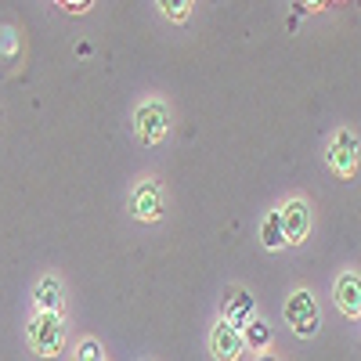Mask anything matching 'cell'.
<instances>
[{"label":"cell","instance_id":"obj_12","mask_svg":"<svg viewBox=\"0 0 361 361\" xmlns=\"http://www.w3.org/2000/svg\"><path fill=\"white\" fill-rule=\"evenodd\" d=\"M243 343H250L253 350H264V347L271 343V329H267L260 318H253V322L243 329Z\"/></svg>","mask_w":361,"mask_h":361},{"label":"cell","instance_id":"obj_11","mask_svg":"<svg viewBox=\"0 0 361 361\" xmlns=\"http://www.w3.org/2000/svg\"><path fill=\"white\" fill-rule=\"evenodd\" d=\"M260 243H264L267 250H282V243H286L282 209H271V214L264 217V224H260Z\"/></svg>","mask_w":361,"mask_h":361},{"label":"cell","instance_id":"obj_5","mask_svg":"<svg viewBox=\"0 0 361 361\" xmlns=\"http://www.w3.org/2000/svg\"><path fill=\"white\" fill-rule=\"evenodd\" d=\"M357 137L350 134V130H340L333 141H329V152H325V159H329V166H333V173H340V177H354V170H357Z\"/></svg>","mask_w":361,"mask_h":361},{"label":"cell","instance_id":"obj_2","mask_svg":"<svg viewBox=\"0 0 361 361\" xmlns=\"http://www.w3.org/2000/svg\"><path fill=\"white\" fill-rule=\"evenodd\" d=\"M286 322L293 325V333L300 340H311L322 325V311H318V300L307 293V289H296L289 300H286Z\"/></svg>","mask_w":361,"mask_h":361},{"label":"cell","instance_id":"obj_17","mask_svg":"<svg viewBox=\"0 0 361 361\" xmlns=\"http://www.w3.org/2000/svg\"><path fill=\"white\" fill-rule=\"evenodd\" d=\"M296 4H300V8H318L322 0H296Z\"/></svg>","mask_w":361,"mask_h":361},{"label":"cell","instance_id":"obj_4","mask_svg":"<svg viewBox=\"0 0 361 361\" xmlns=\"http://www.w3.org/2000/svg\"><path fill=\"white\" fill-rule=\"evenodd\" d=\"M130 214L137 221H159L166 214V192L159 180H141L130 195Z\"/></svg>","mask_w":361,"mask_h":361},{"label":"cell","instance_id":"obj_3","mask_svg":"<svg viewBox=\"0 0 361 361\" xmlns=\"http://www.w3.org/2000/svg\"><path fill=\"white\" fill-rule=\"evenodd\" d=\"M134 127H137V137H141L145 145H159V141L166 137V130H170V109H166L163 102L141 105L137 116H134Z\"/></svg>","mask_w":361,"mask_h":361},{"label":"cell","instance_id":"obj_13","mask_svg":"<svg viewBox=\"0 0 361 361\" xmlns=\"http://www.w3.org/2000/svg\"><path fill=\"white\" fill-rule=\"evenodd\" d=\"M156 4H159L173 22H185V18H188V11H192V0H156Z\"/></svg>","mask_w":361,"mask_h":361},{"label":"cell","instance_id":"obj_14","mask_svg":"<svg viewBox=\"0 0 361 361\" xmlns=\"http://www.w3.org/2000/svg\"><path fill=\"white\" fill-rule=\"evenodd\" d=\"M76 361H105V357H102V343H98V340H83V343L76 347Z\"/></svg>","mask_w":361,"mask_h":361},{"label":"cell","instance_id":"obj_16","mask_svg":"<svg viewBox=\"0 0 361 361\" xmlns=\"http://www.w3.org/2000/svg\"><path fill=\"white\" fill-rule=\"evenodd\" d=\"M87 4L90 0H62V8H69V11H87Z\"/></svg>","mask_w":361,"mask_h":361},{"label":"cell","instance_id":"obj_8","mask_svg":"<svg viewBox=\"0 0 361 361\" xmlns=\"http://www.w3.org/2000/svg\"><path fill=\"white\" fill-rule=\"evenodd\" d=\"M333 296H336V307L347 314V318H361V279L357 275H340L336 286H333Z\"/></svg>","mask_w":361,"mask_h":361},{"label":"cell","instance_id":"obj_6","mask_svg":"<svg viewBox=\"0 0 361 361\" xmlns=\"http://www.w3.org/2000/svg\"><path fill=\"white\" fill-rule=\"evenodd\" d=\"M282 228H286V243L289 246H300L311 231V206L304 199H289L282 206Z\"/></svg>","mask_w":361,"mask_h":361},{"label":"cell","instance_id":"obj_7","mask_svg":"<svg viewBox=\"0 0 361 361\" xmlns=\"http://www.w3.org/2000/svg\"><path fill=\"white\" fill-rule=\"evenodd\" d=\"M243 329H235L221 318V325H214V336H209V350H214L217 361H238L243 354Z\"/></svg>","mask_w":361,"mask_h":361},{"label":"cell","instance_id":"obj_9","mask_svg":"<svg viewBox=\"0 0 361 361\" xmlns=\"http://www.w3.org/2000/svg\"><path fill=\"white\" fill-rule=\"evenodd\" d=\"M253 318H257V314H253V296H250L246 289H238L228 304H224V322L235 325V329H246Z\"/></svg>","mask_w":361,"mask_h":361},{"label":"cell","instance_id":"obj_15","mask_svg":"<svg viewBox=\"0 0 361 361\" xmlns=\"http://www.w3.org/2000/svg\"><path fill=\"white\" fill-rule=\"evenodd\" d=\"M0 51L15 54V33H11V29H4V33H0Z\"/></svg>","mask_w":361,"mask_h":361},{"label":"cell","instance_id":"obj_1","mask_svg":"<svg viewBox=\"0 0 361 361\" xmlns=\"http://www.w3.org/2000/svg\"><path fill=\"white\" fill-rule=\"evenodd\" d=\"M66 343V325L58 311H37V318L29 322V347L40 357H54Z\"/></svg>","mask_w":361,"mask_h":361},{"label":"cell","instance_id":"obj_18","mask_svg":"<svg viewBox=\"0 0 361 361\" xmlns=\"http://www.w3.org/2000/svg\"><path fill=\"white\" fill-rule=\"evenodd\" d=\"M257 361H275V357H257Z\"/></svg>","mask_w":361,"mask_h":361},{"label":"cell","instance_id":"obj_10","mask_svg":"<svg viewBox=\"0 0 361 361\" xmlns=\"http://www.w3.org/2000/svg\"><path fill=\"white\" fill-rule=\"evenodd\" d=\"M37 311H58L62 314V282L54 275H44L37 286Z\"/></svg>","mask_w":361,"mask_h":361}]
</instances>
